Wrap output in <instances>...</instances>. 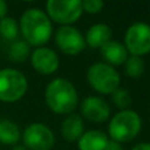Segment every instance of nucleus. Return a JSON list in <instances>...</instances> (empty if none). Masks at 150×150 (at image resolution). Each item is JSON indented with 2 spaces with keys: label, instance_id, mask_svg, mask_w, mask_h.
Wrapping results in <instances>:
<instances>
[{
  "label": "nucleus",
  "instance_id": "20",
  "mask_svg": "<svg viewBox=\"0 0 150 150\" xmlns=\"http://www.w3.org/2000/svg\"><path fill=\"white\" fill-rule=\"evenodd\" d=\"M112 99H113V103L119 108H122V109H125L132 103V98H130L129 91L125 90V88H117V90H115L112 92Z\"/></svg>",
  "mask_w": 150,
  "mask_h": 150
},
{
  "label": "nucleus",
  "instance_id": "25",
  "mask_svg": "<svg viewBox=\"0 0 150 150\" xmlns=\"http://www.w3.org/2000/svg\"><path fill=\"white\" fill-rule=\"evenodd\" d=\"M11 150H26L24 146H15V148H12Z\"/></svg>",
  "mask_w": 150,
  "mask_h": 150
},
{
  "label": "nucleus",
  "instance_id": "6",
  "mask_svg": "<svg viewBox=\"0 0 150 150\" xmlns=\"http://www.w3.org/2000/svg\"><path fill=\"white\" fill-rule=\"evenodd\" d=\"M46 9L50 18L63 25L75 23L83 13L80 0H49Z\"/></svg>",
  "mask_w": 150,
  "mask_h": 150
},
{
  "label": "nucleus",
  "instance_id": "2",
  "mask_svg": "<svg viewBox=\"0 0 150 150\" xmlns=\"http://www.w3.org/2000/svg\"><path fill=\"white\" fill-rule=\"evenodd\" d=\"M45 100L53 112L65 115L75 109L78 104V93L71 82L63 78H57L47 84L45 90Z\"/></svg>",
  "mask_w": 150,
  "mask_h": 150
},
{
  "label": "nucleus",
  "instance_id": "4",
  "mask_svg": "<svg viewBox=\"0 0 150 150\" xmlns=\"http://www.w3.org/2000/svg\"><path fill=\"white\" fill-rule=\"evenodd\" d=\"M28 82L24 74L15 69L0 70V100L13 103L25 95Z\"/></svg>",
  "mask_w": 150,
  "mask_h": 150
},
{
  "label": "nucleus",
  "instance_id": "21",
  "mask_svg": "<svg viewBox=\"0 0 150 150\" xmlns=\"http://www.w3.org/2000/svg\"><path fill=\"white\" fill-rule=\"evenodd\" d=\"M104 3L101 0H84L82 1V8L83 11L88 13H98L103 9Z\"/></svg>",
  "mask_w": 150,
  "mask_h": 150
},
{
  "label": "nucleus",
  "instance_id": "18",
  "mask_svg": "<svg viewBox=\"0 0 150 150\" xmlns=\"http://www.w3.org/2000/svg\"><path fill=\"white\" fill-rule=\"evenodd\" d=\"M0 36L5 41H16V38L18 36V25L15 18L4 17L0 20Z\"/></svg>",
  "mask_w": 150,
  "mask_h": 150
},
{
  "label": "nucleus",
  "instance_id": "14",
  "mask_svg": "<svg viewBox=\"0 0 150 150\" xmlns=\"http://www.w3.org/2000/svg\"><path fill=\"white\" fill-rule=\"evenodd\" d=\"M112 30L107 24H95L87 30L86 42L91 47H101L111 40Z\"/></svg>",
  "mask_w": 150,
  "mask_h": 150
},
{
  "label": "nucleus",
  "instance_id": "12",
  "mask_svg": "<svg viewBox=\"0 0 150 150\" xmlns=\"http://www.w3.org/2000/svg\"><path fill=\"white\" fill-rule=\"evenodd\" d=\"M108 144V137L100 130H88L79 138V150H104Z\"/></svg>",
  "mask_w": 150,
  "mask_h": 150
},
{
  "label": "nucleus",
  "instance_id": "19",
  "mask_svg": "<svg viewBox=\"0 0 150 150\" xmlns=\"http://www.w3.org/2000/svg\"><path fill=\"white\" fill-rule=\"evenodd\" d=\"M144 70H145V65H144V61L140 57L132 55V57L127 58V61H125V73H127L128 76L138 78L144 73Z\"/></svg>",
  "mask_w": 150,
  "mask_h": 150
},
{
  "label": "nucleus",
  "instance_id": "7",
  "mask_svg": "<svg viewBox=\"0 0 150 150\" xmlns=\"http://www.w3.org/2000/svg\"><path fill=\"white\" fill-rule=\"evenodd\" d=\"M125 49L132 55L140 57L150 53V25L146 23H134L125 33Z\"/></svg>",
  "mask_w": 150,
  "mask_h": 150
},
{
  "label": "nucleus",
  "instance_id": "10",
  "mask_svg": "<svg viewBox=\"0 0 150 150\" xmlns=\"http://www.w3.org/2000/svg\"><path fill=\"white\" fill-rule=\"evenodd\" d=\"M32 66L37 73L49 75L57 71L59 66V58L53 49L40 46L32 53Z\"/></svg>",
  "mask_w": 150,
  "mask_h": 150
},
{
  "label": "nucleus",
  "instance_id": "9",
  "mask_svg": "<svg viewBox=\"0 0 150 150\" xmlns=\"http://www.w3.org/2000/svg\"><path fill=\"white\" fill-rule=\"evenodd\" d=\"M55 42L63 53L69 55L79 54L86 46V40L76 28L63 25L55 33Z\"/></svg>",
  "mask_w": 150,
  "mask_h": 150
},
{
  "label": "nucleus",
  "instance_id": "3",
  "mask_svg": "<svg viewBox=\"0 0 150 150\" xmlns=\"http://www.w3.org/2000/svg\"><path fill=\"white\" fill-rule=\"evenodd\" d=\"M141 119L137 112L132 109H122L112 117L108 127V132L112 141L128 142L140 133Z\"/></svg>",
  "mask_w": 150,
  "mask_h": 150
},
{
  "label": "nucleus",
  "instance_id": "16",
  "mask_svg": "<svg viewBox=\"0 0 150 150\" xmlns=\"http://www.w3.org/2000/svg\"><path fill=\"white\" fill-rule=\"evenodd\" d=\"M20 140V129L11 120L0 119V142L13 145Z\"/></svg>",
  "mask_w": 150,
  "mask_h": 150
},
{
  "label": "nucleus",
  "instance_id": "8",
  "mask_svg": "<svg viewBox=\"0 0 150 150\" xmlns=\"http://www.w3.org/2000/svg\"><path fill=\"white\" fill-rule=\"evenodd\" d=\"M24 144L30 150H50L54 145V134L47 125L41 122H33L25 130L23 136Z\"/></svg>",
  "mask_w": 150,
  "mask_h": 150
},
{
  "label": "nucleus",
  "instance_id": "22",
  "mask_svg": "<svg viewBox=\"0 0 150 150\" xmlns=\"http://www.w3.org/2000/svg\"><path fill=\"white\" fill-rule=\"evenodd\" d=\"M104 150H122V148L119 142H116V141H108V144H107V146Z\"/></svg>",
  "mask_w": 150,
  "mask_h": 150
},
{
  "label": "nucleus",
  "instance_id": "5",
  "mask_svg": "<svg viewBox=\"0 0 150 150\" xmlns=\"http://www.w3.org/2000/svg\"><path fill=\"white\" fill-rule=\"evenodd\" d=\"M87 79L93 90L100 93H112L120 84L119 73L108 63H93L87 71Z\"/></svg>",
  "mask_w": 150,
  "mask_h": 150
},
{
  "label": "nucleus",
  "instance_id": "17",
  "mask_svg": "<svg viewBox=\"0 0 150 150\" xmlns=\"http://www.w3.org/2000/svg\"><path fill=\"white\" fill-rule=\"evenodd\" d=\"M29 53H30L29 44H26L24 40L13 41L11 44L9 49H8V55H9L11 61H13V62H24L28 58Z\"/></svg>",
  "mask_w": 150,
  "mask_h": 150
},
{
  "label": "nucleus",
  "instance_id": "24",
  "mask_svg": "<svg viewBox=\"0 0 150 150\" xmlns=\"http://www.w3.org/2000/svg\"><path fill=\"white\" fill-rule=\"evenodd\" d=\"M132 150H150V144H149V142L138 144V145H136Z\"/></svg>",
  "mask_w": 150,
  "mask_h": 150
},
{
  "label": "nucleus",
  "instance_id": "23",
  "mask_svg": "<svg viewBox=\"0 0 150 150\" xmlns=\"http://www.w3.org/2000/svg\"><path fill=\"white\" fill-rule=\"evenodd\" d=\"M7 11H8L7 4H5L3 0H0V20L5 17V15H7Z\"/></svg>",
  "mask_w": 150,
  "mask_h": 150
},
{
  "label": "nucleus",
  "instance_id": "1",
  "mask_svg": "<svg viewBox=\"0 0 150 150\" xmlns=\"http://www.w3.org/2000/svg\"><path fill=\"white\" fill-rule=\"evenodd\" d=\"M20 30L26 44L41 46L49 41L53 26L49 16L44 11L38 8H30L21 16Z\"/></svg>",
  "mask_w": 150,
  "mask_h": 150
},
{
  "label": "nucleus",
  "instance_id": "15",
  "mask_svg": "<svg viewBox=\"0 0 150 150\" xmlns=\"http://www.w3.org/2000/svg\"><path fill=\"white\" fill-rule=\"evenodd\" d=\"M62 136L67 141L79 140L83 134V120L79 115H70L62 122Z\"/></svg>",
  "mask_w": 150,
  "mask_h": 150
},
{
  "label": "nucleus",
  "instance_id": "13",
  "mask_svg": "<svg viewBox=\"0 0 150 150\" xmlns=\"http://www.w3.org/2000/svg\"><path fill=\"white\" fill-rule=\"evenodd\" d=\"M101 55L111 65H121L125 63L128 58V50L119 41L109 40L105 45L101 46Z\"/></svg>",
  "mask_w": 150,
  "mask_h": 150
},
{
  "label": "nucleus",
  "instance_id": "11",
  "mask_svg": "<svg viewBox=\"0 0 150 150\" xmlns=\"http://www.w3.org/2000/svg\"><path fill=\"white\" fill-rule=\"evenodd\" d=\"M82 113L93 122H103L109 117L111 109L105 100L98 96H88L82 101Z\"/></svg>",
  "mask_w": 150,
  "mask_h": 150
}]
</instances>
